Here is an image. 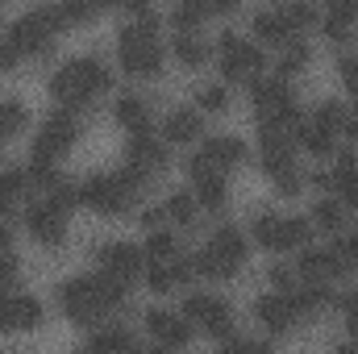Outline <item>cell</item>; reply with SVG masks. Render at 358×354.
Returning a JSON list of instances; mask_svg holds the SVG:
<instances>
[{"label": "cell", "mask_w": 358, "mask_h": 354, "mask_svg": "<svg viewBox=\"0 0 358 354\" xmlns=\"http://www.w3.org/2000/svg\"><path fill=\"white\" fill-rule=\"evenodd\" d=\"M125 296H129V283L113 279L108 271L84 275V279H67V283L59 288V304H63L67 321H76V325H84V330L100 325L108 313H117V309L125 304Z\"/></svg>", "instance_id": "cell-1"}, {"label": "cell", "mask_w": 358, "mask_h": 354, "mask_svg": "<svg viewBox=\"0 0 358 354\" xmlns=\"http://www.w3.org/2000/svg\"><path fill=\"white\" fill-rule=\"evenodd\" d=\"M117 55H121V71L134 80H155L163 71V46H159V17L146 8L138 13V21H129L117 38Z\"/></svg>", "instance_id": "cell-2"}, {"label": "cell", "mask_w": 358, "mask_h": 354, "mask_svg": "<svg viewBox=\"0 0 358 354\" xmlns=\"http://www.w3.org/2000/svg\"><path fill=\"white\" fill-rule=\"evenodd\" d=\"M146 187V176L134 171V167H121L117 176H92L80 183V204H88L92 213L100 217H121L129 213V204L142 196Z\"/></svg>", "instance_id": "cell-3"}, {"label": "cell", "mask_w": 358, "mask_h": 354, "mask_svg": "<svg viewBox=\"0 0 358 354\" xmlns=\"http://www.w3.org/2000/svg\"><path fill=\"white\" fill-rule=\"evenodd\" d=\"M108 84H113V76H108L96 59H76V63H67V67L55 71L50 96H55L59 108H76V113H80V108H88Z\"/></svg>", "instance_id": "cell-4"}, {"label": "cell", "mask_w": 358, "mask_h": 354, "mask_svg": "<svg viewBox=\"0 0 358 354\" xmlns=\"http://www.w3.org/2000/svg\"><path fill=\"white\" fill-rule=\"evenodd\" d=\"M63 29H67V25H63V17H59V4H55V8H34V13H25V17L13 21L8 42L17 46L21 59H38V55H46V50L55 46V38H59Z\"/></svg>", "instance_id": "cell-5"}, {"label": "cell", "mask_w": 358, "mask_h": 354, "mask_svg": "<svg viewBox=\"0 0 358 354\" xmlns=\"http://www.w3.org/2000/svg\"><path fill=\"white\" fill-rule=\"evenodd\" d=\"M80 138V113L76 108H59L46 117L38 142H34V163H59Z\"/></svg>", "instance_id": "cell-6"}, {"label": "cell", "mask_w": 358, "mask_h": 354, "mask_svg": "<svg viewBox=\"0 0 358 354\" xmlns=\"http://www.w3.org/2000/svg\"><path fill=\"white\" fill-rule=\"evenodd\" d=\"M217 50H221V76H225L229 84H250V80H259V76H263L267 55H263L259 46L242 42L238 34H221Z\"/></svg>", "instance_id": "cell-7"}, {"label": "cell", "mask_w": 358, "mask_h": 354, "mask_svg": "<svg viewBox=\"0 0 358 354\" xmlns=\"http://www.w3.org/2000/svg\"><path fill=\"white\" fill-rule=\"evenodd\" d=\"M183 317L192 321V330H204V334L217 338V342H225V338L234 334V313H229V304L217 300V296H187V300H183Z\"/></svg>", "instance_id": "cell-8"}, {"label": "cell", "mask_w": 358, "mask_h": 354, "mask_svg": "<svg viewBox=\"0 0 358 354\" xmlns=\"http://www.w3.org/2000/svg\"><path fill=\"white\" fill-rule=\"evenodd\" d=\"M96 259H100V271H108L121 283H134L146 275V250H138L129 242H108V246H100Z\"/></svg>", "instance_id": "cell-9"}, {"label": "cell", "mask_w": 358, "mask_h": 354, "mask_svg": "<svg viewBox=\"0 0 358 354\" xmlns=\"http://www.w3.org/2000/svg\"><path fill=\"white\" fill-rule=\"evenodd\" d=\"M25 229H29V238L38 242V246H63V238H67V213H59L50 200H42V204H34L29 213H25Z\"/></svg>", "instance_id": "cell-10"}, {"label": "cell", "mask_w": 358, "mask_h": 354, "mask_svg": "<svg viewBox=\"0 0 358 354\" xmlns=\"http://www.w3.org/2000/svg\"><path fill=\"white\" fill-rule=\"evenodd\" d=\"M125 167L142 171V176H159L171 167V150L163 142H155L150 134H129V146H125Z\"/></svg>", "instance_id": "cell-11"}, {"label": "cell", "mask_w": 358, "mask_h": 354, "mask_svg": "<svg viewBox=\"0 0 358 354\" xmlns=\"http://www.w3.org/2000/svg\"><path fill=\"white\" fill-rule=\"evenodd\" d=\"M42 325V304L34 296H0V334H17V330H38Z\"/></svg>", "instance_id": "cell-12"}, {"label": "cell", "mask_w": 358, "mask_h": 354, "mask_svg": "<svg viewBox=\"0 0 358 354\" xmlns=\"http://www.w3.org/2000/svg\"><path fill=\"white\" fill-rule=\"evenodd\" d=\"M246 88H250V104H255L259 121L279 117L287 104H296V100H292V88H287V80H283V76H275V80H250Z\"/></svg>", "instance_id": "cell-13"}, {"label": "cell", "mask_w": 358, "mask_h": 354, "mask_svg": "<svg viewBox=\"0 0 358 354\" xmlns=\"http://www.w3.org/2000/svg\"><path fill=\"white\" fill-rule=\"evenodd\" d=\"M255 317L267 325L271 334H292L304 317H300V309L292 304V296L287 292H275V296H263L259 304H255Z\"/></svg>", "instance_id": "cell-14"}, {"label": "cell", "mask_w": 358, "mask_h": 354, "mask_svg": "<svg viewBox=\"0 0 358 354\" xmlns=\"http://www.w3.org/2000/svg\"><path fill=\"white\" fill-rule=\"evenodd\" d=\"M346 271H350V267H346V259H342L338 246H329V250H304L300 263H296V275L321 279V283H334V279H342Z\"/></svg>", "instance_id": "cell-15"}, {"label": "cell", "mask_w": 358, "mask_h": 354, "mask_svg": "<svg viewBox=\"0 0 358 354\" xmlns=\"http://www.w3.org/2000/svg\"><path fill=\"white\" fill-rule=\"evenodd\" d=\"M196 275V267L183 263V259H167V263H150L146 267V288L155 292V296H171L179 292L187 279Z\"/></svg>", "instance_id": "cell-16"}, {"label": "cell", "mask_w": 358, "mask_h": 354, "mask_svg": "<svg viewBox=\"0 0 358 354\" xmlns=\"http://www.w3.org/2000/svg\"><path fill=\"white\" fill-rule=\"evenodd\" d=\"M146 330L163 346H187L192 342V321L187 317H176V313H163V309H150L146 313Z\"/></svg>", "instance_id": "cell-17"}, {"label": "cell", "mask_w": 358, "mask_h": 354, "mask_svg": "<svg viewBox=\"0 0 358 354\" xmlns=\"http://www.w3.org/2000/svg\"><path fill=\"white\" fill-rule=\"evenodd\" d=\"M200 155L213 163L217 176H225V171H234V167L246 163V146H242L238 138H208V142L200 146Z\"/></svg>", "instance_id": "cell-18"}, {"label": "cell", "mask_w": 358, "mask_h": 354, "mask_svg": "<svg viewBox=\"0 0 358 354\" xmlns=\"http://www.w3.org/2000/svg\"><path fill=\"white\" fill-rule=\"evenodd\" d=\"M204 134V121H200V108H176L167 117V142L171 146H187V142H200Z\"/></svg>", "instance_id": "cell-19"}, {"label": "cell", "mask_w": 358, "mask_h": 354, "mask_svg": "<svg viewBox=\"0 0 358 354\" xmlns=\"http://www.w3.org/2000/svg\"><path fill=\"white\" fill-rule=\"evenodd\" d=\"M296 146H304L313 159H329V155H338L334 134H329V129H321L313 117H304V125H300V134H296Z\"/></svg>", "instance_id": "cell-20"}, {"label": "cell", "mask_w": 358, "mask_h": 354, "mask_svg": "<svg viewBox=\"0 0 358 354\" xmlns=\"http://www.w3.org/2000/svg\"><path fill=\"white\" fill-rule=\"evenodd\" d=\"M313 238V217H279L275 250H304Z\"/></svg>", "instance_id": "cell-21"}, {"label": "cell", "mask_w": 358, "mask_h": 354, "mask_svg": "<svg viewBox=\"0 0 358 354\" xmlns=\"http://www.w3.org/2000/svg\"><path fill=\"white\" fill-rule=\"evenodd\" d=\"M287 296H292V304L300 309V317H308V313H321V309L334 300L329 283H321V279H304V288H292Z\"/></svg>", "instance_id": "cell-22"}, {"label": "cell", "mask_w": 358, "mask_h": 354, "mask_svg": "<svg viewBox=\"0 0 358 354\" xmlns=\"http://www.w3.org/2000/svg\"><path fill=\"white\" fill-rule=\"evenodd\" d=\"M113 117H117L129 134H150V108H146V100H138V96H121L117 108H113Z\"/></svg>", "instance_id": "cell-23"}, {"label": "cell", "mask_w": 358, "mask_h": 354, "mask_svg": "<svg viewBox=\"0 0 358 354\" xmlns=\"http://www.w3.org/2000/svg\"><path fill=\"white\" fill-rule=\"evenodd\" d=\"M192 267H196V275H204V279H234V275L242 271L238 263H229L217 246H204V250L192 259Z\"/></svg>", "instance_id": "cell-24"}, {"label": "cell", "mask_w": 358, "mask_h": 354, "mask_svg": "<svg viewBox=\"0 0 358 354\" xmlns=\"http://www.w3.org/2000/svg\"><path fill=\"white\" fill-rule=\"evenodd\" d=\"M171 50H176L179 67H192V71H196V67L208 63V46L196 38V29H176V46H171Z\"/></svg>", "instance_id": "cell-25"}, {"label": "cell", "mask_w": 358, "mask_h": 354, "mask_svg": "<svg viewBox=\"0 0 358 354\" xmlns=\"http://www.w3.org/2000/svg\"><path fill=\"white\" fill-rule=\"evenodd\" d=\"M255 38L263 46H287L292 42V25L283 21V13H259L255 17Z\"/></svg>", "instance_id": "cell-26"}, {"label": "cell", "mask_w": 358, "mask_h": 354, "mask_svg": "<svg viewBox=\"0 0 358 354\" xmlns=\"http://www.w3.org/2000/svg\"><path fill=\"white\" fill-rule=\"evenodd\" d=\"M25 192H29L25 171H0V221L13 217V208H17V200H21Z\"/></svg>", "instance_id": "cell-27"}, {"label": "cell", "mask_w": 358, "mask_h": 354, "mask_svg": "<svg viewBox=\"0 0 358 354\" xmlns=\"http://www.w3.org/2000/svg\"><path fill=\"white\" fill-rule=\"evenodd\" d=\"M208 246H217L229 263H238V267L250 259V255H246V234H242V229H234V225H221V229L213 234V242H208Z\"/></svg>", "instance_id": "cell-28"}, {"label": "cell", "mask_w": 358, "mask_h": 354, "mask_svg": "<svg viewBox=\"0 0 358 354\" xmlns=\"http://www.w3.org/2000/svg\"><path fill=\"white\" fill-rule=\"evenodd\" d=\"M196 183V204L200 208H208V213H221L225 208V179L221 176H204V179H192Z\"/></svg>", "instance_id": "cell-29"}, {"label": "cell", "mask_w": 358, "mask_h": 354, "mask_svg": "<svg viewBox=\"0 0 358 354\" xmlns=\"http://www.w3.org/2000/svg\"><path fill=\"white\" fill-rule=\"evenodd\" d=\"M96 0H59V17H63V25L67 29H84L96 21Z\"/></svg>", "instance_id": "cell-30"}, {"label": "cell", "mask_w": 358, "mask_h": 354, "mask_svg": "<svg viewBox=\"0 0 358 354\" xmlns=\"http://www.w3.org/2000/svg\"><path fill=\"white\" fill-rule=\"evenodd\" d=\"M142 250H146V263H167V259H176L179 255V242L167 234V229H150Z\"/></svg>", "instance_id": "cell-31"}, {"label": "cell", "mask_w": 358, "mask_h": 354, "mask_svg": "<svg viewBox=\"0 0 358 354\" xmlns=\"http://www.w3.org/2000/svg\"><path fill=\"white\" fill-rule=\"evenodd\" d=\"M283 55H279V76L283 80H292V76H300L304 67H308V59H313V50L304 46V42H287V46H279Z\"/></svg>", "instance_id": "cell-32"}, {"label": "cell", "mask_w": 358, "mask_h": 354, "mask_svg": "<svg viewBox=\"0 0 358 354\" xmlns=\"http://www.w3.org/2000/svg\"><path fill=\"white\" fill-rule=\"evenodd\" d=\"M29 125V108L21 100H4L0 104V138H17Z\"/></svg>", "instance_id": "cell-33"}, {"label": "cell", "mask_w": 358, "mask_h": 354, "mask_svg": "<svg viewBox=\"0 0 358 354\" xmlns=\"http://www.w3.org/2000/svg\"><path fill=\"white\" fill-rule=\"evenodd\" d=\"M279 13H283V21L292 25V34H300V29H308L313 21H321V8L308 4V0H292V4H283Z\"/></svg>", "instance_id": "cell-34"}, {"label": "cell", "mask_w": 358, "mask_h": 354, "mask_svg": "<svg viewBox=\"0 0 358 354\" xmlns=\"http://www.w3.org/2000/svg\"><path fill=\"white\" fill-rule=\"evenodd\" d=\"M342 221H346V204H338V200H321V204L313 208V229L338 234V229H342Z\"/></svg>", "instance_id": "cell-35"}, {"label": "cell", "mask_w": 358, "mask_h": 354, "mask_svg": "<svg viewBox=\"0 0 358 354\" xmlns=\"http://www.w3.org/2000/svg\"><path fill=\"white\" fill-rule=\"evenodd\" d=\"M208 13H213V8H208V0H179L171 21H176V29H200Z\"/></svg>", "instance_id": "cell-36"}, {"label": "cell", "mask_w": 358, "mask_h": 354, "mask_svg": "<svg viewBox=\"0 0 358 354\" xmlns=\"http://www.w3.org/2000/svg\"><path fill=\"white\" fill-rule=\"evenodd\" d=\"M196 208H200V204H196L192 192H176V196L163 204V213H167L171 225H192V221H196Z\"/></svg>", "instance_id": "cell-37"}, {"label": "cell", "mask_w": 358, "mask_h": 354, "mask_svg": "<svg viewBox=\"0 0 358 354\" xmlns=\"http://www.w3.org/2000/svg\"><path fill=\"white\" fill-rule=\"evenodd\" d=\"M321 34H325L334 46H346V42L355 38V17H346V13H329V17L321 21Z\"/></svg>", "instance_id": "cell-38"}, {"label": "cell", "mask_w": 358, "mask_h": 354, "mask_svg": "<svg viewBox=\"0 0 358 354\" xmlns=\"http://www.w3.org/2000/svg\"><path fill=\"white\" fill-rule=\"evenodd\" d=\"M88 346L92 351H129V346H138V338L129 330H100L88 338Z\"/></svg>", "instance_id": "cell-39"}, {"label": "cell", "mask_w": 358, "mask_h": 354, "mask_svg": "<svg viewBox=\"0 0 358 354\" xmlns=\"http://www.w3.org/2000/svg\"><path fill=\"white\" fill-rule=\"evenodd\" d=\"M296 163H292V146H263V171L271 179L283 176V171H292Z\"/></svg>", "instance_id": "cell-40"}, {"label": "cell", "mask_w": 358, "mask_h": 354, "mask_svg": "<svg viewBox=\"0 0 358 354\" xmlns=\"http://www.w3.org/2000/svg\"><path fill=\"white\" fill-rule=\"evenodd\" d=\"M313 121H317L321 129H329V134H338V129L346 125V108H342L338 100H325V104H317V113H313Z\"/></svg>", "instance_id": "cell-41"}, {"label": "cell", "mask_w": 358, "mask_h": 354, "mask_svg": "<svg viewBox=\"0 0 358 354\" xmlns=\"http://www.w3.org/2000/svg\"><path fill=\"white\" fill-rule=\"evenodd\" d=\"M46 200H50V204H55V208H59V213H67V217H71V208H76V204H80V187H76V183H67V179H63V183H55V187H50V192H46Z\"/></svg>", "instance_id": "cell-42"}, {"label": "cell", "mask_w": 358, "mask_h": 354, "mask_svg": "<svg viewBox=\"0 0 358 354\" xmlns=\"http://www.w3.org/2000/svg\"><path fill=\"white\" fill-rule=\"evenodd\" d=\"M196 104H200V113H225L229 108V92L221 84H204L200 96H196Z\"/></svg>", "instance_id": "cell-43"}, {"label": "cell", "mask_w": 358, "mask_h": 354, "mask_svg": "<svg viewBox=\"0 0 358 354\" xmlns=\"http://www.w3.org/2000/svg\"><path fill=\"white\" fill-rule=\"evenodd\" d=\"M250 238H255L259 246L275 250V238H279V217H275V213H263V217H255V229H250Z\"/></svg>", "instance_id": "cell-44"}, {"label": "cell", "mask_w": 358, "mask_h": 354, "mask_svg": "<svg viewBox=\"0 0 358 354\" xmlns=\"http://www.w3.org/2000/svg\"><path fill=\"white\" fill-rule=\"evenodd\" d=\"M334 192L342 196L346 208H358V167L355 171H334Z\"/></svg>", "instance_id": "cell-45"}, {"label": "cell", "mask_w": 358, "mask_h": 354, "mask_svg": "<svg viewBox=\"0 0 358 354\" xmlns=\"http://www.w3.org/2000/svg\"><path fill=\"white\" fill-rule=\"evenodd\" d=\"M267 279H271V288H275V292H292V288H296V271H292L287 263H271Z\"/></svg>", "instance_id": "cell-46"}, {"label": "cell", "mask_w": 358, "mask_h": 354, "mask_svg": "<svg viewBox=\"0 0 358 354\" xmlns=\"http://www.w3.org/2000/svg\"><path fill=\"white\" fill-rule=\"evenodd\" d=\"M271 183H275V192H279V196H300V192H304V176H300L296 167H292V171H283V176H275Z\"/></svg>", "instance_id": "cell-47"}, {"label": "cell", "mask_w": 358, "mask_h": 354, "mask_svg": "<svg viewBox=\"0 0 358 354\" xmlns=\"http://www.w3.org/2000/svg\"><path fill=\"white\" fill-rule=\"evenodd\" d=\"M17 279H21V263H17L13 255H4V259H0V296H4V292H13V288H17Z\"/></svg>", "instance_id": "cell-48"}, {"label": "cell", "mask_w": 358, "mask_h": 354, "mask_svg": "<svg viewBox=\"0 0 358 354\" xmlns=\"http://www.w3.org/2000/svg\"><path fill=\"white\" fill-rule=\"evenodd\" d=\"M338 76H342V84H346V92L350 96H358V59H338Z\"/></svg>", "instance_id": "cell-49"}, {"label": "cell", "mask_w": 358, "mask_h": 354, "mask_svg": "<svg viewBox=\"0 0 358 354\" xmlns=\"http://www.w3.org/2000/svg\"><path fill=\"white\" fill-rule=\"evenodd\" d=\"M267 342H259V338H225V351H234V354H255V351H263Z\"/></svg>", "instance_id": "cell-50"}, {"label": "cell", "mask_w": 358, "mask_h": 354, "mask_svg": "<svg viewBox=\"0 0 358 354\" xmlns=\"http://www.w3.org/2000/svg\"><path fill=\"white\" fill-rule=\"evenodd\" d=\"M163 221H167V213H163V208H146V213L138 217V225H142L146 234H150V229H163Z\"/></svg>", "instance_id": "cell-51"}, {"label": "cell", "mask_w": 358, "mask_h": 354, "mask_svg": "<svg viewBox=\"0 0 358 354\" xmlns=\"http://www.w3.org/2000/svg\"><path fill=\"white\" fill-rule=\"evenodd\" d=\"M338 250H342L346 267H350V271H358V234H355V238H346V242H338Z\"/></svg>", "instance_id": "cell-52"}, {"label": "cell", "mask_w": 358, "mask_h": 354, "mask_svg": "<svg viewBox=\"0 0 358 354\" xmlns=\"http://www.w3.org/2000/svg\"><path fill=\"white\" fill-rule=\"evenodd\" d=\"M21 63V55H17V46L13 42H0V71H13Z\"/></svg>", "instance_id": "cell-53"}, {"label": "cell", "mask_w": 358, "mask_h": 354, "mask_svg": "<svg viewBox=\"0 0 358 354\" xmlns=\"http://www.w3.org/2000/svg\"><path fill=\"white\" fill-rule=\"evenodd\" d=\"M342 317H346V325H358V292L342 296Z\"/></svg>", "instance_id": "cell-54"}, {"label": "cell", "mask_w": 358, "mask_h": 354, "mask_svg": "<svg viewBox=\"0 0 358 354\" xmlns=\"http://www.w3.org/2000/svg\"><path fill=\"white\" fill-rule=\"evenodd\" d=\"M304 183H308V187H317V192H334V171H313Z\"/></svg>", "instance_id": "cell-55"}, {"label": "cell", "mask_w": 358, "mask_h": 354, "mask_svg": "<svg viewBox=\"0 0 358 354\" xmlns=\"http://www.w3.org/2000/svg\"><path fill=\"white\" fill-rule=\"evenodd\" d=\"M238 4H242V0H208V8H213V13H221V17L238 13Z\"/></svg>", "instance_id": "cell-56"}, {"label": "cell", "mask_w": 358, "mask_h": 354, "mask_svg": "<svg viewBox=\"0 0 358 354\" xmlns=\"http://www.w3.org/2000/svg\"><path fill=\"white\" fill-rule=\"evenodd\" d=\"M13 255V225H0V259Z\"/></svg>", "instance_id": "cell-57"}, {"label": "cell", "mask_w": 358, "mask_h": 354, "mask_svg": "<svg viewBox=\"0 0 358 354\" xmlns=\"http://www.w3.org/2000/svg\"><path fill=\"white\" fill-rule=\"evenodd\" d=\"M355 167H358L355 155H350V150H338V167H334V171H355Z\"/></svg>", "instance_id": "cell-58"}, {"label": "cell", "mask_w": 358, "mask_h": 354, "mask_svg": "<svg viewBox=\"0 0 358 354\" xmlns=\"http://www.w3.org/2000/svg\"><path fill=\"white\" fill-rule=\"evenodd\" d=\"M342 129H346V138H350V142H358V108H355V113H346V125H342Z\"/></svg>", "instance_id": "cell-59"}, {"label": "cell", "mask_w": 358, "mask_h": 354, "mask_svg": "<svg viewBox=\"0 0 358 354\" xmlns=\"http://www.w3.org/2000/svg\"><path fill=\"white\" fill-rule=\"evenodd\" d=\"M121 8L138 17V13H146V8H150V0H121Z\"/></svg>", "instance_id": "cell-60"}, {"label": "cell", "mask_w": 358, "mask_h": 354, "mask_svg": "<svg viewBox=\"0 0 358 354\" xmlns=\"http://www.w3.org/2000/svg\"><path fill=\"white\" fill-rule=\"evenodd\" d=\"M96 8L104 13V8H121V0H96Z\"/></svg>", "instance_id": "cell-61"}, {"label": "cell", "mask_w": 358, "mask_h": 354, "mask_svg": "<svg viewBox=\"0 0 358 354\" xmlns=\"http://www.w3.org/2000/svg\"><path fill=\"white\" fill-rule=\"evenodd\" d=\"M350 330V346H358V325H346Z\"/></svg>", "instance_id": "cell-62"}, {"label": "cell", "mask_w": 358, "mask_h": 354, "mask_svg": "<svg viewBox=\"0 0 358 354\" xmlns=\"http://www.w3.org/2000/svg\"><path fill=\"white\" fill-rule=\"evenodd\" d=\"M0 142H4V138H0Z\"/></svg>", "instance_id": "cell-63"}]
</instances>
